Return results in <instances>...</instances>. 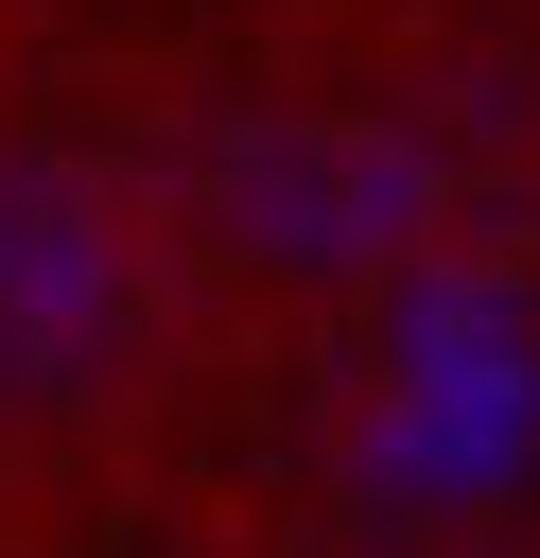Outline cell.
<instances>
[{
    "mask_svg": "<svg viewBox=\"0 0 540 558\" xmlns=\"http://www.w3.org/2000/svg\"><path fill=\"white\" fill-rule=\"evenodd\" d=\"M174 331V262L157 209L87 157V140H0V453L17 436H87Z\"/></svg>",
    "mask_w": 540,
    "mask_h": 558,
    "instance_id": "cell-1",
    "label": "cell"
},
{
    "mask_svg": "<svg viewBox=\"0 0 540 558\" xmlns=\"http://www.w3.org/2000/svg\"><path fill=\"white\" fill-rule=\"evenodd\" d=\"M209 227H226V262L366 279L435 227V157L383 140V122H226L209 140Z\"/></svg>",
    "mask_w": 540,
    "mask_h": 558,
    "instance_id": "cell-2",
    "label": "cell"
}]
</instances>
